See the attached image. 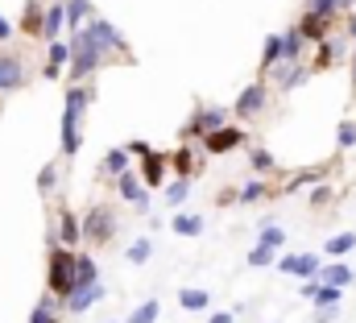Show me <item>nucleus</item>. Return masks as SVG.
I'll return each instance as SVG.
<instances>
[{"mask_svg": "<svg viewBox=\"0 0 356 323\" xmlns=\"http://www.w3.org/2000/svg\"><path fill=\"white\" fill-rule=\"evenodd\" d=\"M91 104H95V91L91 87H79V83H71L67 87V104H63V154L67 158H75L79 150H83V112H88Z\"/></svg>", "mask_w": 356, "mask_h": 323, "instance_id": "nucleus-1", "label": "nucleus"}, {"mask_svg": "<svg viewBox=\"0 0 356 323\" xmlns=\"http://www.w3.org/2000/svg\"><path fill=\"white\" fill-rule=\"evenodd\" d=\"M75 265H79V253L54 244L50 249V269H46V294H54L58 303H67L75 294Z\"/></svg>", "mask_w": 356, "mask_h": 323, "instance_id": "nucleus-2", "label": "nucleus"}, {"mask_svg": "<svg viewBox=\"0 0 356 323\" xmlns=\"http://www.w3.org/2000/svg\"><path fill=\"white\" fill-rule=\"evenodd\" d=\"M104 63H108V54H99V50L88 42V33L79 29V33L71 38V79H75V83L88 79V75H95Z\"/></svg>", "mask_w": 356, "mask_h": 323, "instance_id": "nucleus-3", "label": "nucleus"}, {"mask_svg": "<svg viewBox=\"0 0 356 323\" xmlns=\"http://www.w3.org/2000/svg\"><path fill=\"white\" fill-rule=\"evenodd\" d=\"M83 33H88L91 46H95L99 54H108V58H112V54H129V42H124V33H120L112 21H104V17H95Z\"/></svg>", "mask_w": 356, "mask_h": 323, "instance_id": "nucleus-4", "label": "nucleus"}, {"mask_svg": "<svg viewBox=\"0 0 356 323\" xmlns=\"http://www.w3.org/2000/svg\"><path fill=\"white\" fill-rule=\"evenodd\" d=\"M112 237H116V207H108V203H95L88 216H83V241L108 244Z\"/></svg>", "mask_w": 356, "mask_h": 323, "instance_id": "nucleus-5", "label": "nucleus"}, {"mask_svg": "<svg viewBox=\"0 0 356 323\" xmlns=\"http://www.w3.org/2000/svg\"><path fill=\"white\" fill-rule=\"evenodd\" d=\"M286 244V233L277 228V224H266L261 228V237H257V244L249 249V265L253 269H261V265H273V253Z\"/></svg>", "mask_w": 356, "mask_h": 323, "instance_id": "nucleus-6", "label": "nucleus"}, {"mask_svg": "<svg viewBox=\"0 0 356 323\" xmlns=\"http://www.w3.org/2000/svg\"><path fill=\"white\" fill-rule=\"evenodd\" d=\"M266 104H269V91H266V83L257 79V83H249V87L236 95L232 112H236L241 120H253V116H261V112H266Z\"/></svg>", "mask_w": 356, "mask_h": 323, "instance_id": "nucleus-7", "label": "nucleus"}, {"mask_svg": "<svg viewBox=\"0 0 356 323\" xmlns=\"http://www.w3.org/2000/svg\"><path fill=\"white\" fill-rule=\"evenodd\" d=\"M277 269H282V274H294V278H302V282H315V278L323 274V261H319V253H290V257L277 261Z\"/></svg>", "mask_w": 356, "mask_h": 323, "instance_id": "nucleus-8", "label": "nucleus"}, {"mask_svg": "<svg viewBox=\"0 0 356 323\" xmlns=\"http://www.w3.org/2000/svg\"><path fill=\"white\" fill-rule=\"evenodd\" d=\"M116 191H120V199H129L141 216H149V191H145V182H141L137 170H124V174L116 178Z\"/></svg>", "mask_w": 356, "mask_h": 323, "instance_id": "nucleus-9", "label": "nucleus"}, {"mask_svg": "<svg viewBox=\"0 0 356 323\" xmlns=\"http://www.w3.org/2000/svg\"><path fill=\"white\" fill-rule=\"evenodd\" d=\"M224 125H228V112H224V108H199V112L191 116L186 133H195V137H211V133H220Z\"/></svg>", "mask_w": 356, "mask_h": 323, "instance_id": "nucleus-10", "label": "nucleus"}, {"mask_svg": "<svg viewBox=\"0 0 356 323\" xmlns=\"http://www.w3.org/2000/svg\"><path fill=\"white\" fill-rule=\"evenodd\" d=\"M249 137H245V129H236V125H224L220 133H211V137H203V150L207 154H228V150H241Z\"/></svg>", "mask_w": 356, "mask_h": 323, "instance_id": "nucleus-11", "label": "nucleus"}, {"mask_svg": "<svg viewBox=\"0 0 356 323\" xmlns=\"http://www.w3.org/2000/svg\"><path fill=\"white\" fill-rule=\"evenodd\" d=\"M25 79H29L25 63H21L17 54H0V95H4V91H17V87H25Z\"/></svg>", "mask_w": 356, "mask_h": 323, "instance_id": "nucleus-12", "label": "nucleus"}, {"mask_svg": "<svg viewBox=\"0 0 356 323\" xmlns=\"http://www.w3.org/2000/svg\"><path fill=\"white\" fill-rule=\"evenodd\" d=\"M79 241H83V220H79L71 207H63V212H58V244H63V249H75Z\"/></svg>", "mask_w": 356, "mask_h": 323, "instance_id": "nucleus-13", "label": "nucleus"}, {"mask_svg": "<svg viewBox=\"0 0 356 323\" xmlns=\"http://www.w3.org/2000/svg\"><path fill=\"white\" fill-rule=\"evenodd\" d=\"M166 174H170V158H166V154H158V150H154L149 158L141 162V182H145V191H149V187H162V182H166Z\"/></svg>", "mask_w": 356, "mask_h": 323, "instance_id": "nucleus-14", "label": "nucleus"}, {"mask_svg": "<svg viewBox=\"0 0 356 323\" xmlns=\"http://www.w3.org/2000/svg\"><path fill=\"white\" fill-rule=\"evenodd\" d=\"M63 25H67V0H54V4H46V29H42V38H46L50 46L58 42Z\"/></svg>", "mask_w": 356, "mask_h": 323, "instance_id": "nucleus-15", "label": "nucleus"}, {"mask_svg": "<svg viewBox=\"0 0 356 323\" xmlns=\"http://www.w3.org/2000/svg\"><path fill=\"white\" fill-rule=\"evenodd\" d=\"M63 67H71V42H54L46 50V79H63Z\"/></svg>", "mask_w": 356, "mask_h": 323, "instance_id": "nucleus-16", "label": "nucleus"}, {"mask_svg": "<svg viewBox=\"0 0 356 323\" xmlns=\"http://www.w3.org/2000/svg\"><path fill=\"white\" fill-rule=\"evenodd\" d=\"M99 299H104V282H99V286H83V290H75V294H71L63 307H67L71 315H83V311H91Z\"/></svg>", "mask_w": 356, "mask_h": 323, "instance_id": "nucleus-17", "label": "nucleus"}, {"mask_svg": "<svg viewBox=\"0 0 356 323\" xmlns=\"http://www.w3.org/2000/svg\"><path fill=\"white\" fill-rule=\"evenodd\" d=\"M91 21H95V8H91V0H67V25L79 33V29H88Z\"/></svg>", "mask_w": 356, "mask_h": 323, "instance_id": "nucleus-18", "label": "nucleus"}, {"mask_svg": "<svg viewBox=\"0 0 356 323\" xmlns=\"http://www.w3.org/2000/svg\"><path fill=\"white\" fill-rule=\"evenodd\" d=\"M21 29H25V33H42V29H46V4H42V0H29V4L21 8Z\"/></svg>", "mask_w": 356, "mask_h": 323, "instance_id": "nucleus-19", "label": "nucleus"}, {"mask_svg": "<svg viewBox=\"0 0 356 323\" xmlns=\"http://www.w3.org/2000/svg\"><path fill=\"white\" fill-rule=\"evenodd\" d=\"M302 46H307L302 29H298V25H294V29H286V33H282V63H286V67H294V63H298V54H302Z\"/></svg>", "mask_w": 356, "mask_h": 323, "instance_id": "nucleus-20", "label": "nucleus"}, {"mask_svg": "<svg viewBox=\"0 0 356 323\" xmlns=\"http://www.w3.org/2000/svg\"><path fill=\"white\" fill-rule=\"evenodd\" d=\"M83 286H99V265L88 253H79V265H75V290H83Z\"/></svg>", "mask_w": 356, "mask_h": 323, "instance_id": "nucleus-21", "label": "nucleus"}, {"mask_svg": "<svg viewBox=\"0 0 356 323\" xmlns=\"http://www.w3.org/2000/svg\"><path fill=\"white\" fill-rule=\"evenodd\" d=\"M356 8V0H311V17H323V21H332L336 13H353Z\"/></svg>", "mask_w": 356, "mask_h": 323, "instance_id": "nucleus-22", "label": "nucleus"}, {"mask_svg": "<svg viewBox=\"0 0 356 323\" xmlns=\"http://www.w3.org/2000/svg\"><path fill=\"white\" fill-rule=\"evenodd\" d=\"M178 307L199 315V311H207V307H211V294H207V290H195V286H186V290H178Z\"/></svg>", "mask_w": 356, "mask_h": 323, "instance_id": "nucleus-23", "label": "nucleus"}, {"mask_svg": "<svg viewBox=\"0 0 356 323\" xmlns=\"http://www.w3.org/2000/svg\"><path fill=\"white\" fill-rule=\"evenodd\" d=\"M353 269H348V265H344V261H336V265H327V269H323V274H319V282H323V286H336V290H344V286H353Z\"/></svg>", "mask_w": 356, "mask_h": 323, "instance_id": "nucleus-24", "label": "nucleus"}, {"mask_svg": "<svg viewBox=\"0 0 356 323\" xmlns=\"http://www.w3.org/2000/svg\"><path fill=\"white\" fill-rule=\"evenodd\" d=\"M191 187H195V178H175V182H166V191H162L166 207H182L186 195H191Z\"/></svg>", "mask_w": 356, "mask_h": 323, "instance_id": "nucleus-25", "label": "nucleus"}, {"mask_svg": "<svg viewBox=\"0 0 356 323\" xmlns=\"http://www.w3.org/2000/svg\"><path fill=\"white\" fill-rule=\"evenodd\" d=\"M29 323H58V299L54 294H42L38 307L29 311Z\"/></svg>", "mask_w": 356, "mask_h": 323, "instance_id": "nucleus-26", "label": "nucleus"}, {"mask_svg": "<svg viewBox=\"0 0 356 323\" xmlns=\"http://www.w3.org/2000/svg\"><path fill=\"white\" fill-rule=\"evenodd\" d=\"M124 170H133V166H129V150H124V145H116V150H108V154H104V174L120 178Z\"/></svg>", "mask_w": 356, "mask_h": 323, "instance_id": "nucleus-27", "label": "nucleus"}, {"mask_svg": "<svg viewBox=\"0 0 356 323\" xmlns=\"http://www.w3.org/2000/svg\"><path fill=\"white\" fill-rule=\"evenodd\" d=\"M170 228H175L178 237H199V233H203V216H191V212H178L175 220H170Z\"/></svg>", "mask_w": 356, "mask_h": 323, "instance_id": "nucleus-28", "label": "nucleus"}, {"mask_svg": "<svg viewBox=\"0 0 356 323\" xmlns=\"http://www.w3.org/2000/svg\"><path fill=\"white\" fill-rule=\"evenodd\" d=\"M124 257H129V265H145V261L154 257V241H149V237H137V241L129 244Z\"/></svg>", "mask_w": 356, "mask_h": 323, "instance_id": "nucleus-29", "label": "nucleus"}, {"mask_svg": "<svg viewBox=\"0 0 356 323\" xmlns=\"http://www.w3.org/2000/svg\"><path fill=\"white\" fill-rule=\"evenodd\" d=\"M273 63H282V33H269L261 46V71H269Z\"/></svg>", "mask_w": 356, "mask_h": 323, "instance_id": "nucleus-30", "label": "nucleus"}, {"mask_svg": "<svg viewBox=\"0 0 356 323\" xmlns=\"http://www.w3.org/2000/svg\"><path fill=\"white\" fill-rule=\"evenodd\" d=\"M158 315H162V303H158V299H145L124 323H158Z\"/></svg>", "mask_w": 356, "mask_h": 323, "instance_id": "nucleus-31", "label": "nucleus"}, {"mask_svg": "<svg viewBox=\"0 0 356 323\" xmlns=\"http://www.w3.org/2000/svg\"><path fill=\"white\" fill-rule=\"evenodd\" d=\"M307 75H311V71L294 63V67H286V71L277 75V87H286V91H290V87H302V83H307Z\"/></svg>", "mask_w": 356, "mask_h": 323, "instance_id": "nucleus-32", "label": "nucleus"}, {"mask_svg": "<svg viewBox=\"0 0 356 323\" xmlns=\"http://www.w3.org/2000/svg\"><path fill=\"white\" fill-rule=\"evenodd\" d=\"M175 174H178V178H195V158H191V145H178Z\"/></svg>", "mask_w": 356, "mask_h": 323, "instance_id": "nucleus-33", "label": "nucleus"}, {"mask_svg": "<svg viewBox=\"0 0 356 323\" xmlns=\"http://www.w3.org/2000/svg\"><path fill=\"white\" fill-rule=\"evenodd\" d=\"M344 42H319V67H327V63H336V58H344Z\"/></svg>", "mask_w": 356, "mask_h": 323, "instance_id": "nucleus-34", "label": "nucleus"}, {"mask_svg": "<svg viewBox=\"0 0 356 323\" xmlns=\"http://www.w3.org/2000/svg\"><path fill=\"white\" fill-rule=\"evenodd\" d=\"M261 195H266V182H261V178H249V182L241 187V195H236V199H241V203H257Z\"/></svg>", "mask_w": 356, "mask_h": 323, "instance_id": "nucleus-35", "label": "nucleus"}, {"mask_svg": "<svg viewBox=\"0 0 356 323\" xmlns=\"http://www.w3.org/2000/svg\"><path fill=\"white\" fill-rule=\"evenodd\" d=\"M356 249V237L353 233H340V237H332V241H327V253H332V257H340V253H353Z\"/></svg>", "mask_w": 356, "mask_h": 323, "instance_id": "nucleus-36", "label": "nucleus"}, {"mask_svg": "<svg viewBox=\"0 0 356 323\" xmlns=\"http://www.w3.org/2000/svg\"><path fill=\"white\" fill-rule=\"evenodd\" d=\"M336 141H340V150H353V145H356V120H340Z\"/></svg>", "mask_w": 356, "mask_h": 323, "instance_id": "nucleus-37", "label": "nucleus"}, {"mask_svg": "<svg viewBox=\"0 0 356 323\" xmlns=\"http://www.w3.org/2000/svg\"><path fill=\"white\" fill-rule=\"evenodd\" d=\"M249 162H253V170H273V154L261 150V145H253V150H249Z\"/></svg>", "mask_w": 356, "mask_h": 323, "instance_id": "nucleus-38", "label": "nucleus"}, {"mask_svg": "<svg viewBox=\"0 0 356 323\" xmlns=\"http://www.w3.org/2000/svg\"><path fill=\"white\" fill-rule=\"evenodd\" d=\"M54 182H58V166H42V174H38L42 195H50V191H54Z\"/></svg>", "mask_w": 356, "mask_h": 323, "instance_id": "nucleus-39", "label": "nucleus"}, {"mask_svg": "<svg viewBox=\"0 0 356 323\" xmlns=\"http://www.w3.org/2000/svg\"><path fill=\"white\" fill-rule=\"evenodd\" d=\"M340 294H344V290H336V286H319L315 307H336V303H340Z\"/></svg>", "mask_w": 356, "mask_h": 323, "instance_id": "nucleus-40", "label": "nucleus"}, {"mask_svg": "<svg viewBox=\"0 0 356 323\" xmlns=\"http://www.w3.org/2000/svg\"><path fill=\"white\" fill-rule=\"evenodd\" d=\"M323 182V170H311V174H298L294 182H290V191H302V187H319Z\"/></svg>", "mask_w": 356, "mask_h": 323, "instance_id": "nucleus-41", "label": "nucleus"}, {"mask_svg": "<svg viewBox=\"0 0 356 323\" xmlns=\"http://www.w3.org/2000/svg\"><path fill=\"white\" fill-rule=\"evenodd\" d=\"M124 150H129V154H137V158H141V162H145V158H149V154H154V145H149V141H129Z\"/></svg>", "mask_w": 356, "mask_h": 323, "instance_id": "nucleus-42", "label": "nucleus"}, {"mask_svg": "<svg viewBox=\"0 0 356 323\" xmlns=\"http://www.w3.org/2000/svg\"><path fill=\"white\" fill-rule=\"evenodd\" d=\"M336 315H340L336 307H319V311H315V323H332Z\"/></svg>", "mask_w": 356, "mask_h": 323, "instance_id": "nucleus-43", "label": "nucleus"}, {"mask_svg": "<svg viewBox=\"0 0 356 323\" xmlns=\"http://www.w3.org/2000/svg\"><path fill=\"white\" fill-rule=\"evenodd\" d=\"M327 199H332V191H327V187H315V191H311V203H327Z\"/></svg>", "mask_w": 356, "mask_h": 323, "instance_id": "nucleus-44", "label": "nucleus"}, {"mask_svg": "<svg viewBox=\"0 0 356 323\" xmlns=\"http://www.w3.org/2000/svg\"><path fill=\"white\" fill-rule=\"evenodd\" d=\"M207 323H232V311H216V315H207Z\"/></svg>", "mask_w": 356, "mask_h": 323, "instance_id": "nucleus-45", "label": "nucleus"}, {"mask_svg": "<svg viewBox=\"0 0 356 323\" xmlns=\"http://www.w3.org/2000/svg\"><path fill=\"white\" fill-rule=\"evenodd\" d=\"M0 42H13V25H8L4 17H0Z\"/></svg>", "mask_w": 356, "mask_h": 323, "instance_id": "nucleus-46", "label": "nucleus"}, {"mask_svg": "<svg viewBox=\"0 0 356 323\" xmlns=\"http://www.w3.org/2000/svg\"><path fill=\"white\" fill-rule=\"evenodd\" d=\"M348 33H353V38H356V13H353V17H348Z\"/></svg>", "mask_w": 356, "mask_h": 323, "instance_id": "nucleus-47", "label": "nucleus"}, {"mask_svg": "<svg viewBox=\"0 0 356 323\" xmlns=\"http://www.w3.org/2000/svg\"><path fill=\"white\" fill-rule=\"evenodd\" d=\"M353 79H356V58H353Z\"/></svg>", "mask_w": 356, "mask_h": 323, "instance_id": "nucleus-48", "label": "nucleus"}]
</instances>
